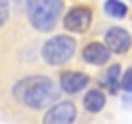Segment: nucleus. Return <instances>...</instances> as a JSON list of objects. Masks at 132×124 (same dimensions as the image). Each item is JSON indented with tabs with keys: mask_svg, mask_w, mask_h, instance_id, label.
Returning a JSON list of instances; mask_svg holds the SVG:
<instances>
[{
	"mask_svg": "<svg viewBox=\"0 0 132 124\" xmlns=\"http://www.w3.org/2000/svg\"><path fill=\"white\" fill-rule=\"evenodd\" d=\"M16 97L31 109H43L56 97V85L45 76H31L16 85Z\"/></svg>",
	"mask_w": 132,
	"mask_h": 124,
	"instance_id": "1",
	"label": "nucleus"
},
{
	"mask_svg": "<svg viewBox=\"0 0 132 124\" xmlns=\"http://www.w3.org/2000/svg\"><path fill=\"white\" fill-rule=\"evenodd\" d=\"M27 17L37 31H51L62 12V0H27Z\"/></svg>",
	"mask_w": 132,
	"mask_h": 124,
	"instance_id": "2",
	"label": "nucleus"
},
{
	"mask_svg": "<svg viewBox=\"0 0 132 124\" xmlns=\"http://www.w3.org/2000/svg\"><path fill=\"white\" fill-rule=\"evenodd\" d=\"M76 50V41L68 35H56V37L49 39L41 49V56L47 64L51 66H58L64 64L66 60H70L72 54Z\"/></svg>",
	"mask_w": 132,
	"mask_h": 124,
	"instance_id": "3",
	"label": "nucleus"
},
{
	"mask_svg": "<svg viewBox=\"0 0 132 124\" xmlns=\"http://www.w3.org/2000/svg\"><path fill=\"white\" fill-rule=\"evenodd\" d=\"M91 10L86 6H76L64 16V27L74 33H86L91 25Z\"/></svg>",
	"mask_w": 132,
	"mask_h": 124,
	"instance_id": "4",
	"label": "nucleus"
},
{
	"mask_svg": "<svg viewBox=\"0 0 132 124\" xmlns=\"http://www.w3.org/2000/svg\"><path fill=\"white\" fill-rule=\"evenodd\" d=\"M76 120V107L70 101H62L56 103L47 111L43 124H72Z\"/></svg>",
	"mask_w": 132,
	"mask_h": 124,
	"instance_id": "5",
	"label": "nucleus"
},
{
	"mask_svg": "<svg viewBox=\"0 0 132 124\" xmlns=\"http://www.w3.org/2000/svg\"><path fill=\"white\" fill-rule=\"evenodd\" d=\"M105 45L109 47L111 52H126L132 45V37L126 29L122 27H111L105 33Z\"/></svg>",
	"mask_w": 132,
	"mask_h": 124,
	"instance_id": "6",
	"label": "nucleus"
},
{
	"mask_svg": "<svg viewBox=\"0 0 132 124\" xmlns=\"http://www.w3.org/2000/svg\"><path fill=\"white\" fill-rule=\"evenodd\" d=\"M111 58V50H109L107 45L103 43H89L84 49V60L87 64H93V66H101L105 62H109Z\"/></svg>",
	"mask_w": 132,
	"mask_h": 124,
	"instance_id": "7",
	"label": "nucleus"
},
{
	"mask_svg": "<svg viewBox=\"0 0 132 124\" xmlns=\"http://www.w3.org/2000/svg\"><path fill=\"white\" fill-rule=\"evenodd\" d=\"M89 78L82 72H64L60 76V87L66 93H78L87 85Z\"/></svg>",
	"mask_w": 132,
	"mask_h": 124,
	"instance_id": "8",
	"label": "nucleus"
},
{
	"mask_svg": "<svg viewBox=\"0 0 132 124\" xmlns=\"http://www.w3.org/2000/svg\"><path fill=\"white\" fill-rule=\"evenodd\" d=\"M84 107H86V111H89V112H99L105 107V95L99 89L87 91L86 97H84Z\"/></svg>",
	"mask_w": 132,
	"mask_h": 124,
	"instance_id": "9",
	"label": "nucleus"
},
{
	"mask_svg": "<svg viewBox=\"0 0 132 124\" xmlns=\"http://www.w3.org/2000/svg\"><path fill=\"white\" fill-rule=\"evenodd\" d=\"M103 8L107 12V16L117 17V20H120V17H124L128 14V6L124 4L122 0H107Z\"/></svg>",
	"mask_w": 132,
	"mask_h": 124,
	"instance_id": "10",
	"label": "nucleus"
},
{
	"mask_svg": "<svg viewBox=\"0 0 132 124\" xmlns=\"http://www.w3.org/2000/svg\"><path fill=\"white\" fill-rule=\"evenodd\" d=\"M103 83L105 87H109L111 91H117V85L120 83V68L119 64H113V66H109V70L105 72L103 76Z\"/></svg>",
	"mask_w": 132,
	"mask_h": 124,
	"instance_id": "11",
	"label": "nucleus"
},
{
	"mask_svg": "<svg viewBox=\"0 0 132 124\" xmlns=\"http://www.w3.org/2000/svg\"><path fill=\"white\" fill-rule=\"evenodd\" d=\"M10 16V2L8 0H0V25H4Z\"/></svg>",
	"mask_w": 132,
	"mask_h": 124,
	"instance_id": "12",
	"label": "nucleus"
},
{
	"mask_svg": "<svg viewBox=\"0 0 132 124\" xmlns=\"http://www.w3.org/2000/svg\"><path fill=\"white\" fill-rule=\"evenodd\" d=\"M120 85H122L124 91H132V68H128L124 72V76L120 78Z\"/></svg>",
	"mask_w": 132,
	"mask_h": 124,
	"instance_id": "13",
	"label": "nucleus"
}]
</instances>
